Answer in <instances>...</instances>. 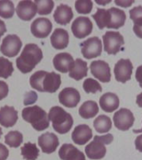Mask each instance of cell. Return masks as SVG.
<instances>
[{
  "mask_svg": "<svg viewBox=\"0 0 142 160\" xmlns=\"http://www.w3.org/2000/svg\"><path fill=\"white\" fill-rule=\"evenodd\" d=\"M51 44L56 49L66 48L69 42V34L63 28H56L51 36Z\"/></svg>",
  "mask_w": 142,
  "mask_h": 160,
  "instance_id": "cell-23",
  "label": "cell"
},
{
  "mask_svg": "<svg viewBox=\"0 0 142 160\" xmlns=\"http://www.w3.org/2000/svg\"><path fill=\"white\" fill-rule=\"evenodd\" d=\"M111 2V0H107V1H106V2H103V1H96V2L97 3H98V4H102V5H106L107 3H110V2Z\"/></svg>",
  "mask_w": 142,
  "mask_h": 160,
  "instance_id": "cell-45",
  "label": "cell"
},
{
  "mask_svg": "<svg viewBox=\"0 0 142 160\" xmlns=\"http://www.w3.org/2000/svg\"><path fill=\"white\" fill-rule=\"evenodd\" d=\"M60 103L67 108H75L81 100V95L78 90L74 88H65L58 95Z\"/></svg>",
  "mask_w": 142,
  "mask_h": 160,
  "instance_id": "cell-15",
  "label": "cell"
},
{
  "mask_svg": "<svg viewBox=\"0 0 142 160\" xmlns=\"http://www.w3.org/2000/svg\"><path fill=\"white\" fill-rule=\"evenodd\" d=\"M30 85L32 88L39 92H55L61 86V75L54 72L37 71L30 77Z\"/></svg>",
  "mask_w": 142,
  "mask_h": 160,
  "instance_id": "cell-1",
  "label": "cell"
},
{
  "mask_svg": "<svg viewBox=\"0 0 142 160\" xmlns=\"http://www.w3.org/2000/svg\"><path fill=\"white\" fill-rule=\"evenodd\" d=\"M22 117L37 131H43L49 127V118L47 113L44 109L37 105L23 108Z\"/></svg>",
  "mask_w": 142,
  "mask_h": 160,
  "instance_id": "cell-4",
  "label": "cell"
},
{
  "mask_svg": "<svg viewBox=\"0 0 142 160\" xmlns=\"http://www.w3.org/2000/svg\"><path fill=\"white\" fill-rule=\"evenodd\" d=\"M104 50L108 54H116L121 49L124 44V38L119 32L107 31L103 35Z\"/></svg>",
  "mask_w": 142,
  "mask_h": 160,
  "instance_id": "cell-7",
  "label": "cell"
},
{
  "mask_svg": "<svg viewBox=\"0 0 142 160\" xmlns=\"http://www.w3.org/2000/svg\"><path fill=\"white\" fill-rule=\"evenodd\" d=\"M135 148H136L138 151L142 152V134L139 135V136L135 138Z\"/></svg>",
  "mask_w": 142,
  "mask_h": 160,
  "instance_id": "cell-41",
  "label": "cell"
},
{
  "mask_svg": "<svg viewBox=\"0 0 142 160\" xmlns=\"http://www.w3.org/2000/svg\"><path fill=\"white\" fill-rule=\"evenodd\" d=\"M37 93L33 91H30L27 93L25 94V98H24V105H30L34 103L37 102Z\"/></svg>",
  "mask_w": 142,
  "mask_h": 160,
  "instance_id": "cell-36",
  "label": "cell"
},
{
  "mask_svg": "<svg viewBox=\"0 0 142 160\" xmlns=\"http://www.w3.org/2000/svg\"><path fill=\"white\" fill-rule=\"evenodd\" d=\"M52 29V22L46 18H36L31 24V32L33 36L38 38H47L51 33Z\"/></svg>",
  "mask_w": 142,
  "mask_h": 160,
  "instance_id": "cell-14",
  "label": "cell"
},
{
  "mask_svg": "<svg viewBox=\"0 0 142 160\" xmlns=\"http://www.w3.org/2000/svg\"><path fill=\"white\" fill-rule=\"evenodd\" d=\"M100 107L107 112H112L117 109L120 105L119 98L113 92H106L100 98Z\"/></svg>",
  "mask_w": 142,
  "mask_h": 160,
  "instance_id": "cell-22",
  "label": "cell"
},
{
  "mask_svg": "<svg viewBox=\"0 0 142 160\" xmlns=\"http://www.w3.org/2000/svg\"><path fill=\"white\" fill-rule=\"evenodd\" d=\"M93 126L97 132L99 133H106L109 132L111 128V120L107 115H100L94 120Z\"/></svg>",
  "mask_w": 142,
  "mask_h": 160,
  "instance_id": "cell-27",
  "label": "cell"
},
{
  "mask_svg": "<svg viewBox=\"0 0 142 160\" xmlns=\"http://www.w3.org/2000/svg\"><path fill=\"white\" fill-rule=\"evenodd\" d=\"M114 140L113 135L107 133L102 136H95L94 139L85 148V152L90 159H102L107 153L106 144H110Z\"/></svg>",
  "mask_w": 142,
  "mask_h": 160,
  "instance_id": "cell-6",
  "label": "cell"
},
{
  "mask_svg": "<svg viewBox=\"0 0 142 160\" xmlns=\"http://www.w3.org/2000/svg\"><path fill=\"white\" fill-rule=\"evenodd\" d=\"M93 24L89 18L78 17L72 24V32L77 38H84L92 32Z\"/></svg>",
  "mask_w": 142,
  "mask_h": 160,
  "instance_id": "cell-11",
  "label": "cell"
},
{
  "mask_svg": "<svg viewBox=\"0 0 142 160\" xmlns=\"http://www.w3.org/2000/svg\"><path fill=\"white\" fill-rule=\"evenodd\" d=\"M34 2L40 15L50 14L54 7V2L52 0H36Z\"/></svg>",
  "mask_w": 142,
  "mask_h": 160,
  "instance_id": "cell-30",
  "label": "cell"
},
{
  "mask_svg": "<svg viewBox=\"0 0 142 160\" xmlns=\"http://www.w3.org/2000/svg\"><path fill=\"white\" fill-rule=\"evenodd\" d=\"M125 12L118 8H111L109 9L102 8L97 16V23L100 29H103L104 28L118 29L125 24Z\"/></svg>",
  "mask_w": 142,
  "mask_h": 160,
  "instance_id": "cell-3",
  "label": "cell"
},
{
  "mask_svg": "<svg viewBox=\"0 0 142 160\" xmlns=\"http://www.w3.org/2000/svg\"><path fill=\"white\" fill-rule=\"evenodd\" d=\"M115 3L120 7H124V8H128L130 5L134 3V1H128V0H116Z\"/></svg>",
  "mask_w": 142,
  "mask_h": 160,
  "instance_id": "cell-39",
  "label": "cell"
},
{
  "mask_svg": "<svg viewBox=\"0 0 142 160\" xmlns=\"http://www.w3.org/2000/svg\"><path fill=\"white\" fill-rule=\"evenodd\" d=\"M92 74L97 79L102 82H109L111 81V68L109 64L103 60H95L90 65Z\"/></svg>",
  "mask_w": 142,
  "mask_h": 160,
  "instance_id": "cell-12",
  "label": "cell"
},
{
  "mask_svg": "<svg viewBox=\"0 0 142 160\" xmlns=\"http://www.w3.org/2000/svg\"><path fill=\"white\" fill-rule=\"evenodd\" d=\"M115 126L119 130L126 131L133 126L135 117L130 110L127 108H121L113 116Z\"/></svg>",
  "mask_w": 142,
  "mask_h": 160,
  "instance_id": "cell-10",
  "label": "cell"
},
{
  "mask_svg": "<svg viewBox=\"0 0 142 160\" xmlns=\"http://www.w3.org/2000/svg\"><path fill=\"white\" fill-rule=\"evenodd\" d=\"M74 62V59L68 52H61L57 53L53 58V65L57 71L66 73L69 72L72 64Z\"/></svg>",
  "mask_w": 142,
  "mask_h": 160,
  "instance_id": "cell-20",
  "label": "cell"
},
{
  "mask_svg": "<svg viewBox=\"0 0 142 160\" xmlns=\"http://www.w3.org/2000/svg\"><path fill=\"white\" fill-rule=\"evenodd\" d=\"M133 132H135V133H140V132H142V128L140 129H134L133 130Z\"/></svg>",
  "mask_w": 142,
  "mask_h": 160,
  "instance_id": "cell-46",
  "label": "cell"
},
{
  "mask_svg": "<svg viewBox=\"0 0 142 160\" xmlns=\"http://www.w3.org/2000/svg\"><path fill=\"white\" fill-rule=\"evenodd\" d=\"M22 46V42L18 36L9 34L2 39V44L0 46V51L5 56L12 58L19 53Z\"/></svg>",
  "mask_w": 142,
  "mask_h": 160,
  "instance_id": "cell-9",
  "label": "cell"
},
{
  "mask_svg": "<svg viewBox=\"0 0 142 160\" xmlns=\"http://www.w3.org/2000/svg\"><path fill=\"white\" fill-rule=\"evenodd\" d=\"M130 18L135 26H142V6H137L130 10Z\"/></svg>",
  "mask_w": 142,
  "mask_h": 160,
  "instance_id": "cell-35",
  "label": "cell"
},
{
  "mask_svg": "<svg viewBox=\"0 0 142 160\" xmlns=\"http://www.w3.org/2000/svg\"><path fill=\"white\" fill-rule=\"evenodd\" d=\"M17 111L13 107L4 106L0 108V124L5 128H11L17 122Z\"/></svg>",
  "mask_w": 142,
  "mask_h": 160,
  "instance_id": "cell-21",
  "label": "cell"
},
{
  "mask_svg": "<svg viewBox=\"0 0 142 160\" xmlns=\"http://www.w3.org/2000/svg\"><path fill=\"white\" fill-rule=\"evenodd\" d=\"M38 145L45 153H52L59 146V140L56 134L47 132L40 135L38 138Z\"/></svg>",
  "mask_w": 142,
  "mask_h": 160,
  "instance_id": "cell-16",
  "label": "cell"
},
{
  "mask_svg": "<svg viewBox=\"0 0 142 160\" xmlns=\"http://www.w3.org/2000/svg\"><path fill=\"white\" fill-rule=\"evenodd\" d=\"M135 79L139 82L140 87L142 88V65L137 68L136 71H135Z\"/></svg>",
  "mask_w": 142,
  "mask_h": 160,
  "instance_id": "cell-40",
  "label": "cell"
},
{
  "mask_svg": "<svg viewBox=\"0 0 142 160\" xmlns=\"http://www.w3.org/2000/svg\"><path fill=\"white\" fill-rule=\"evenodd\" d=\"M53 18L56 22L59 24H68L71 22V20L73 18V12H72V8L63 3L58 5L55 10Z\"/></svg>",
  "mask_w": 142,
  "mask_h": 160,
  "instance_id": "cell-24",
  "label": "cell"
},
{
  "mask_svg": "<svg viewBox=\"0 0 142 160\" xmlns=\"http://www.w3.org/2000/svg\"><path fill=\"white\" fill-rule=\"evenodd\" d=\"M83 89L87 93H96L97 92H102V88L97 80L89 78L83 82Z\"/></svg>",
  "mask_w": 142,
  "mask_h": 160,
  "instance_id": "cell-33",
  "label": "cell"
},
{
  "mask_svg": "<svg viewBox=\"0 0 142 160\" xmlns=\"http://www.w3.org/2000/svg\"><path fill=\"white\" fill-rule=\"evenodd\" d=\"M133 65L130 59H120L116 63L114 68V73L116 80L125 83L131 78Z\"/></svg>",
  "mask_w": 142,
  "mask_h": 160,
  "instance_id": "cell-13",
  "label": "cell"
},
{
  "mask_svg": "<svg viewBox=\"0 0 142 160\" xmlns=\"http://www.w3.org/2000/svg\"><path fill=\"white\" fill-rule=\"evenodd\" d=\"M6 32H7V28H6L5 22L2 20L0 19V38L2 37Z\"/></svg>",
  "mask_w": 142,
  "mask_h": 160,
  "instance_id": "cell-43",
  "label": "cell"
},
{
  "mask_svg": "<svg viewBox=\"0 0 142 160\" xmlns=\"http://www.w3.org/2000/svg\"><path fill=\"white\" fill-rule=\"evenodd\" d=\"M2 134V128H1V127H0V138H1Z\"/></svg>",
  "mask_w": 142,
  "mask_h": 160,
  "instance_id": "cell-47",
  "label": "cell"
},
{
  "mask_svg": "<svg viewBox=\"0 0 142 160\" xmlns=\"http://www.w3.org/2000/svg\"><path fill=\"white\" fill-rule=\"evenodd\" d=\"M93 2L91 0H77L75 2V8L78 13L88 14L92 12Z\"/></svg>",
  "mask_w": 142,
  "mask_h": 160,
  "instance_id": "cell-34",
  "label": "cell"
},
{
  "mask_svg": "<svg viewBox=\"0 0 142 160\" xmlns=\"http://www.w3.org/2000/svg\"><path fill=\"white\" fill-rule=\"evenodd\" d=\"M21 154L25 160H36L39 156V149L35 143L27 142L21 148Z\"/></svg>",
  "mask_w": 142,
  "mask_h": 160,
  "instance_id": "cell-28",
  "label": "cell"
},
{
  "mask_svg": "<svg viewBox=\"0 0 142 160\" xmlns=\"http://www.w3.org/2000/svg\"><path fill=\"white\" fill-rule=\"evenodd\" d=\"M5 143L11 148H18L23 141L22 134L18 131H10L5 136Z\"/></svg>",
  "mask_w": 142,
  "mask_h": 160,
  "instance_id": "cell-29",
  "label": "cell"
},
{
  "mask_svg": "<svg viewBox=\"0 0 142 160\" xmlns=\"http://www.w3.org/2000/svg\"><path fill=\"white\" fill-rule=\"evenodd\" d=\"M80 46L83 57L87 59H92L102 54V42L98 37L89 38L84 42H81Z\"/></svg>",
  "mask_w": 142,
  "mask_h": 160,
  "instance_id": "cell-8",
  "label": "cell"
},
{
  "mask_svg": "<svg viewBox=\"0 0 142 160\" xmlns=\"http://www.w3.org/2000/svg\"><path fill=\"white\" fill-rule=\"evenodd\" d=\"M48 118L52 122L53 129L60 134H65L69 132L73 125L72 115L58 106L52 107L50 109Z\"/></svg>",
  "mask_w": 142,
  "mask_h": 160,
  "instance_id": "cell-5",
  "label": "cell"
},
{
  "mask_svg": "<svg viewBox=\"0 0 142 160\" xmlns=\"http://www.w3.org/2000/svg\"><path fill=\"white\" fill-rule=\"evenodd\" d=\"M13 66L11 61L4 57H0V78H7L12 74Z\"/></svg>",
  "mask_w": 142,
  "mask_h": 160,
  "instance_id": "cell-32",
  "label": "cell"
},
{
  "mask_svg": "<svg viewBox=\"0 0 142 160\" xmlns=\"http://www.w3.org/2000/svg\"><path fill=\"white\" fill-rule=\"evenodd\" d=\"M92 138V131L87 124H80L75 128L72 133L73 142L77 145H84Z\"/></svg>",
  "mask_w": 142,
  "mask_h": 160,
  "instance_id": "cell-19",
  "label": "cell"
},
{
  "mask_svg": "<svg viewBox=\"0 0 142 160\" xmlns=\"http://www.w3.org/2000/svg\"><path fill=\"white\" fill-rule=\"evenodd\" d=\"M136 103L139 107L142 108V92L137 95L136 97Z\"/></svg>",
  "mask_w": 142,
  "mask_h": 160,
  "instance_id": "cell-44",
  "label": "cell"
},
{
  "mask_svg": "<svg viewBox=\"0 0 142 160\" xmlns=\"http://www.w3.org/2000/svg\"><path fill=\"white\" fill-rule=\"evenodd\" d=\"M42 58V49L37 44L27 43L16 60V64L22 73H27L41 62Z\"/></svg>",
  "mask_w": 142,
  "mask_h": 160,
  "instance_id": "cell-2",
  "label": "cell"
},
{
  "mask_svg": "<svg viewBox=\"0 0 142 160\" xmlns=\"http://www.w3.org/2000/svg\"><path fill=\"white\" fill-rule=\"evenodd\" d=\"M133 31H134L137 37L142 38V26H135V25H134Z\"/></svg>",
  "mask_w": 142,
  "mask_h": 160,
  "instance_id": "cell-42",
  "label": "cell"
},
{
  "mask_svg": "<svg viewBox=\"0 0 142 160\" xmlns=\"http://www.w3.org/2000/svg\"><path fill=\"white\" fill-rule=\"evenodd\" d=\"M8 93V86L4 81L0 80V100L3 99Z\"/></svg>",
  "mask_w": 142,
  "mask_h": 160,
  "instance_id": "cell-37",
  "label": "cell"
},
{
  "mask_svg": "<svg viewBox=\"0 0 142 160\" xmlns=\"http://www.w3.org/2000/svg\"><path fill=\"white\" fill-rule=\"evenodd\" d=\"M9 151L6 146L0 142V160H6L8 157Z\"/></svg>",
  "mask_w": 142,
  "mask_h": 160,
  "instance_id": "cell-38",
  "label": "cell"
},
{
  "mask_svg": "<svg viewBox=\"0 0 142 160\" xmlns=\"http://www.w3.org/2000/svg\"><path fill=\"white\" fill-rule=\"evenodd\" d=\"M14 14V4L8 0L0 1V17L11 18Z\"/></svg>",
  "mask_w": 142,
  "mask_h": 160,
  "instance_id": "cell-31",
  "label": "cell"
},
{
  "mask_svg": "<svg viewBox=\"0 0 142 160\" xmlns=\"http://www.w3.org/2000/svg\"><path fill=\"white\" fill-rule=\"evenodd\" d=\"M37 6L34 2L30 0L20 1L17 3L16 12L17 17L23 21H30L37 14Z\"/></svg>",
  "mask_w": 142,
  "mask_h": 160,
  "instance_id": "cell-17",
  "label": "cell"
},
{
  "mask_svg": "<svg viewBox=\"0 0 142 160\" xmlns=\"http://www.w3.org/2000/svg\"><path fill=\"white\" fill-rule=\"evenodd\" d=\"M87 71H88V68H87V62H85L81 58H77L76 61H74L70 69L69 77L77 81H79L87 76Z\"/></svg>",
  "mask_w": 142,
  "mask_h": 160,
  "instance_id": "cell-25",
  "label": "cell"
},
{
  "mask_svg": "<svg viewBox=\"0 0 142 160\" xmlns=\"http://www.w3.org/2000/svg\"><path fill=\"white\" fill-rule=\"evenodd\" d=\"M99 112V107L95 101L88 100L82 104L79 108V114L82 118L89 119L94 118Z\"/></svg>",
  "mask_w": 142,
  "mask_h": 160,
  "instance_id": "cell-26",
  "label": "cell"
},
{
  "mask_svg": "<svg viewBox=\"0 0 142 160\" xmlns=\"http://www.w3.org/2000/svg\"><path fill=\"white\" fill-rule=\"evenodd\" d=\"M58 154L62 160H86L84 153L71 143L62 144Z\"/></svg>",
  "mask_w": 142,
  "mask_h": 160,
  "instance_id": "cell-18",
  "label": "cell"
}]
</instances>
